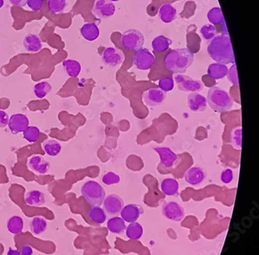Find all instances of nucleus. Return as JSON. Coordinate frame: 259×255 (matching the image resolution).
I'll use <instances>...</instances> for the list:
<instances>
[{
	"mask_svg": "<svg viewBox=\"0 0 259 255\" xmlns=\"http://www.w3.org/2000/svg\"><path fill=\"white\" fill-rule=\"evenodd\" d=\"M161 211L164 217L173 221L180 222L185 218V209L177 202L161 200Z\"/></svg>",
	"mask_w": 259,
	"mask_h": 255,
	"instance_id": "nucleus-6",
	"label": "nucleus"
},
{
	"mask_svg": "<svg viewBox=\"0 0 259 255\" xmlns=\"http://www.w3.org/2000/svg\"><path fill=\"white\" fill-rule=\"evenodd\" d=\"M174 79H175L178 89L181 91L198 93V92L203 90L204 84L202 82L193 79L188 75H182V74H175Z\"/></svg>",
	"mask_w": 259,
	"mask_h": 255,
	"instance_id": "nucleus-7",
	"label": "nucleus"
},
{
	"mask_svg": "<svg viewBox=\"0 0 259 255\" xmlns=\"http://www.w3.org/2000/svg\"><path fill=\"white\" fill-rule=\"evenodd\" d=\"M115 13V4L110 0H97L92 8V13L98 18H108Z\"/></svg>",
	"mask_w": 259,
	"mask_h": 255,
	"instance_id": "nucleus-11",
	"label": "nucleus"
},
{
	"mask_svg": "<svg viewBox=\"0 0 259 255\" xmlns=\"http://www.w3.org/2000/svg\"><path fill=\"white\" fill-rule=\"evenodd\" d=\"M104 210L109 216H117L124 207V201L116 194L109 195L103 202Z\"/></svg>",
	"mask_w": 259,
	"mask_h": 255,
	"instance_id": "nucleus-9",
	"label": "nucleus"
},
{
	"mask_svg": "<svg viewBox=\"0 0 259 255\" xmlns=\"http://www.w3.org/2000/svg\"><path fill=\"white\" fill-rule=\"evenodd\" d=\"M159 16L164 23H171L176 20L177 9L171 4H164L160 8Z\"/></svg>",
	"mask_w": 259,
	"mask_h": 255,
	"instance_id": "nucleus-24",
	"label": "nucleus"
},
{
	"mask_svg": "<svg viewBox=\"0 0 259 255\" xmlns=\"http://www.w3.org/2000/svg\"><path fill=\"white\" fill-rule=\"evenodd\" d=\"M4 5V0H0V8H2Z\"/></svg>",
	"mask_w": 259,
	"mask_h": 255,
	"instance_id": "nucleus-48",
	"label": "nucleus"
},
{
	"mask_svg": "<svg viewBox=\"0 0 259 255\" xmlns=\"http://www.w3.org/2000/svg\"><path fill=\"white\" fill-rule=\"evenodd\" d=\"M21 255H32L33 248L30 245H25V246L22 248Z\"/></svg>",
	"mask_w": 259,
	"mask_h": 255,
	"instance_id": "nucleus-45",
	"label": "nucleus"
},
{
	"mask_svg": "<svg viewBox=\"0 0 259 255\" xmlns=\"http://www.w3.org/2000/svg\"><path fill=\"white\" fill-rule=\"evenodd\" d=\"M125 54L123 51L115 48H107L102 53V60L108 66L115 68L123 64Z\"/></svg>",
	"mask_w": 259,
	"mask_h": 255,
	"instance_id": "nucleus-10",
	"label": "nucleus"
},
{
	"mask_svg": "<svg viewBox=\"0 0 259 255\" xmlns=\"http://www.w3.org/2000/svg\"><path fill=\"white\" fill-rule=\"evenodd\" d=\"M194 54L188 48L173 49L166 55L164 64L167 69L175 74H183L191 66Z\"/></svg>",
	"mask_w": 259,
	"mask_h": 255,
	"instance_id": "nucleus-2",
	"label": "nucleus"
},
{
	"mask_svg": "<svg viewBox=\"0 0 259 255\" xmlns=\"http://www.w3.org/2000/svg\"><path fill=\"white\" fill-rule=\"evenodd\" d=\"M228 70L226 64L213 63L209 65L207 73L212 79L218 80V79H222L227 76Z\"/></svg>",
	"mask_w": 259,
	"mask_h": 255,
	"instance_id": "nucleus-21",
	"label": "nucleus"
},
{
	"mask_svg": "<svg viewBox=\"0 0 259 255\" xmlns=\"http://www.w3.org/2000/svg\"><path fill=\"white\" fill-rule=\"evenodd\" d=\"M80 34L86 41H94L99 37L100 30L95 23H85L80 28Z\"/></svg>",
	"mask_w": 259,
	"mask_h": 255,
	"instance_id": "nucleus-19",
	"label": "nucleus"
},
{
	"mask_svg": "<svg viewBox=\"0 0 259 255\" xmlns=\"http://www.w3.org/2000/svg\"><path fill=\"white\" fill-rule=\"evenodd\" d=\"M145 43V38L140 31L135 29H130L123 33L122 36V44L125 49L129 51L139 50L142 49Z\"/></svg>",
	"mask_w": 259,
	"mask_h": 255,
	"instance_id": "nucleus-5",
	"label": "nucleus"
},
{
	"mask_svg": "<svg viewBox=\"0 0 259 255\" xmlns=\"http://www.w3.org/2000/svg\"><path fill=\"white\" fill-rule=\"evenodd\" d=\"M107 227L111 232L117 234H123L126 229L124 220L123 218L119 217V216H115V217L108 219Z\"/></svg>",
	"mask_w": 259,
	"mask_h": 255,
	"instance_id": "nucleus-28",
	"label": "nucleus"
},
{
	"mask_svg": "<svg viewBox=\"0 0 259 255\" xmlns=\"http://www.w3.org/2000/svg\"><path fill=\"white\" fill-rule=\"evenodd\" d=\"M47 227L48 223L46 219L41 216H35L30 223L31 231L34 235L43 234L47 230Z\"/></svg>",
	"mask_w": 259,
	"mask_h": 255,
	"instance_id": "nucleus-25",
	"label": "nucleus"
},
{
	"mask_svg": "<svg viewBox=\"0 0 259 255\" xmlns=\"http://www.w3.org/2000/svg\"><path fill=\"white\" fill-rule=\"evenodd\" d=\"M27 0H9L12 5H18V6H24L27 3Z\"/></svg>",
	"mask_w": 259,
	"mask_h": 255,
	"instance_id": "nucleus-46",
	"label": "nucleus"
},
{
	"mask_svg": "<svg viewBox=\"0 0 259 255\" xmlns=\"http://www.w3.org/2000/svg\"><path fill=\"white\" fill-rule=\"evenodd\" d=\"M232 145L236 149H240L241 147V128H237L233 131Z\"/></svg>",
	"mask_w": 259,
	"mask_h": 255,
	"instance_id": "nucleus-41",
	"label": "nucleus"
},
{
	"mask_svg": "<svg viewBox=\"0 0 259 255\" xmlns=\"http://www.w3.org/2000/svg\"><path fill=\"white\" fill-rule=\"evenodd\" d=\"M234 179V173L230 168L224 170L221 173V181L223 183L229 184L232 182Z\"/></svg>",
	"mask_w": 259,
	"mask_h": 255,
	"instance_id": "nucleus-42",
	"label": "nucleus"
},
{
	"mask_svg": "<svg viewBox=\"0 0 259 255\" xmlns=\"http://www.w3.org/2000/svg\"><path fill=\"white\" fill-rule=\"evenodd\" d=\"M161 191L166 196L173 197L178 194V189H179V183L178 180L173 178H167L164 179L160 185Z\"/></svg>",
	"mask_w": 259,
	"mask_h": 255,
	"instance_id": "nucleus-22",
	"label": "nucleus"
},
{
	"mask_svg": "<svg viewBox=\"0 0 259 255\" xmlns=\"http://www.w3.org/2000/svg\"><path fill=\"white\" fill-rule=\"evenodd\" d=\"M45 0H27V4L34 11L40 10L43 6Z\"/></svg>",
	"mask_w": 259,
	"mask_h": 255,
	"instance_id": "nucleus-43",
	"label": "nucleus"
},
{
	"mask_svg": "<svg viewBox=\"0 0 259 255\" xmlns=\"http://www.w3.org/2000/svg\"><path fill=\"white\" fill-rule=\"evenodd\" d=\"M24 49L29 52H38L42 50V43L36 34H28L24 38Z\"/></svg>",
	"mask_w": 259,
	"mask_h": 255,
	"instance_id": "nucleus-23",
	"label": "nucleus"
},
{
	"mask_svg": "<svg viewBox=\"0 0 259 255\" xmlns=\"http://www.w3.org/2000/svg\"><path fill=\"white\" fill-rule=\"evenodd\" d=\"M28 168L36 173L44 175L46 174L50 168V163L40 155H33L27 161Z\"/></svg>",
	"mask_w": 259,
	"mask_h": 255,
	"instance_id": "nucleus-17",
	"label": "nucleus"
},
{
	"mask_svg": "<svg viewBox=\"0 0 259 255\" xmlns=\"http://www.w3.org/2000/svg\"><path fill=\"white\" fill-rule=\"evenodd\" d=\"M171 45H172V41L170 38L160 35L153 39L152 42V48L155 51L163 53L168 50Z\"/></svg>",
	"mask_w": 259,
	"mask_h": 255,
	"instance_id": "nucleus-27",
	"label": "nucleus"
},
{
	"mask_svg": "<svg viewBox=\"0 0 259 255\" xmlns=\"http://www.w3.org/2000/svg\"><path fill=\"white\" fill-rule=\"evenodd\" d=\"M25 202L27 205L31 206H42L46 203L45 196L42 192L31 190L26 193Z\"/></svg>",
	"mask_w": 259,
	"mask_h": 255,
	"instance_id": "nucleus-20",
	"label": "nucleus"
},
{
	"mask_svg": "<svg viewBox=\"0 0 259 255\" xmlns=\"http://www.w3.org/2000/svg\"><path fill=\"white\" fill-rule=\"evenodd\" d=\"M7 255H21L20 252L17 250H13L12 248H9V251H8Z\"/></svg>",
	"mask_w": 259,
	"mask_h": 255,
	"instance_id": "nucleus-47",
	"label": "nucleus"
},
{
	"mask_svg": "<svg viewBox=\"0 0 259 255\" xmlns=\"http://www.w3.org/2000/svg\"><path fill=\"white\" fill-rule=\"evenodd\" d=\"M66 0H48V6L49 10L53 13H63L66 7Z\"/></svg>",
	"mask_w": 259,
	"mask_h": 255,
	"instance_id": "nucleus-35",
	"label": "nucleus"
},
{
	"mask_svg": "<svg viewBox=\"0 0 259 255\" xmlns=\"http://www.w3.org/2000/svg\"><path fill=\"white\" fill-rule=\"evenodd\" d=\"M42 148L47 154L52 157L58 155L62 150L61 144L54 139H49L44 141L42 143Z\"/></svg>",
	"mask_w": 259,
	"mask_h": 255,
	"instance_id": "nucleus-29",
	"label": "nucleus"
},
{
	"mask_svg": "<svg viewBox=\"0 0 259 255\" xmlns=\"http://www.w3.org/2000/svg\"><path fill=\"white\" fill-rule=\"evenodd\" d=\"M158 86L160 90L167 93V92L171 91L174 89L175 82L171 77H164L159 80Z\"/></svg>",
	"mask_w": 259,
	"mask_h": 255,
	"instance_id": "nucleus-38",
	"label": "nucleus"
},
{
	"mask_svg": "<svg viewBox=\"0 0 259 255\" xmlns=\"http://www.w3.org/2000/svg\"><path fill=\"white\" fill-rule=\"evenodd\" d=\"M207 17L212 25H218V24H221L225 22L223 12L220 7H213L208 12Z\"/></svg>",
	"mask_w": 259,
	"mask_h": 255,
	"instance_id": "nucleus-33",
	"label": "nucleus"
},
{
	"mask_svg": "<svg viewBox=\"0 0 259 255\" xmlns=\"http://www.w3.org/2000/svg\"><path fill=\"white\" fill-rule=\"evenodd\" d=\"M207 100L198 93H192L188 98V105L194 112H203L207 108Z\"/></svg>",
	"mask_w": 259,
	"mask_h": 255,
	"instance_id": "nucleus-18",
	"label": "nucleus"
},
{
	"mask_svg": "<svg viewBox=\"0 0 259 255\" xmlns=\"http://www.w3.org/2000/svg\"><path fill=\"white\" fill-rule=\"evenodd\" d=\"M23 133H24V139L30 143H35L39 139L40 134H41L39 129L34 126L27 127Z\"/></svg>",
	"mask_w": 259,
	"mask_h": 255,
	"instance_id": "nucleus-36",
	"label": "nucleus"
},
{
	"mask_svg": "<svg viewBox=\"0 0 259 255\" xmlns=\"http://www.w3.org/2000/svg\"><path fill=\"white\" fill-rule=\"evenodd\" d=\"M227 78L233 85L238 86L239 85V80H238V71H237V66L236 64H233V66L228 70V73H227Z\"/></svg>",
	"mask_w": 259,
	"mask_h": 255,
	"instance_id": "nucleus-40",
	"label": "nucleus"
},
{
	"mask_svg": "<svg viewBox=\"0 0 259 255\" xmlns=\"http://www.w3.org/2000/svg\"><path fill=\"white\" fill-rule=\"evenodd\" d=\"M207 103H209L215 112H225L231 110L234 100L227 91L217 86H213L208 91Z\"/></svg>",
	"mask_w": 259,
	"mask_h": 255,
	"instance_id": "nucleus-3",
	"label": "nucleus"
},
{
	"mask_svg": "<svg viewBox=\"0 0 259 255\" xmlns=\"http://www.w3.org/2000/svg\"><path fill=\"white\" fill-rule=\"evenodd\" d=\"M126 235L131 240H139L143 234V229L140 223H131L126 227Z\"/></svg>",
	"mask_w": 259,
	"mask_h": 255,
	"instance_id": "nucleus-31",
	"label": "nucleus"
},
{
	"mask_svg": "<svg viewBox=\"0 0 259 255\" xmlns=\"http://www.w3.org/2000/svg\"><path fill=\"white\" fill-rule=\"evenodd\" d=\"M52 91V86L48 82L37 83L34 87V93L38 98H45Z\"/></svg>",
	"mask_w": 259,
	"mask_h": 255,
	"instance_id": "nucleus-34",
	"label": "nucleus"
},
{
	"mask_svg": "<svg viewBox=\"0 0 259 255\" xmlns=\"http://www.w3.org/2000/svg\"><path fill=\"white\" fill-rule=\"evenodd\" d=\"M167 93L160 89H149L142 93L144 103L149 106H157L164 103Z\"/></svg>",
	"mask_w": 259,
	"mask_h": 255,
	"instance_id": "nucleus-12",
	"label": "nucleus"
},
{
	"mask_svg": "<svg viewBox=\"0 0 259 255\" xmlns=\"http://www.w3.org/2000/svg\"><path fill=\"white\" fill-rule=\"evenodd\" d=\"M29 119L27 116L21 113H16L9 118L8 127L12 134H17L24 132L29 127Z\"/></svg>",
	"mask_w": 259,
	"mask_h": 255,
	"instance_id": "nucleus-14",
	"label": "nucleus"
},
{
	"mask_svg": "<svg viewBox=\"0 0 259 255\" xmlns=\"http://www.w3.org/2000/svg\"><path fill=\"white\" fill-rule=\"evenodd\" d=\"M156 61V57L147 49H140L135 51L133 64L137 69L146 71L151 68Z\"/></svg>",
	"mask_w": 259,
	"mask_h": 255,
	"instance_id": "nucleus-8",
	"label": "nucleus"
},
{
	"mask_svg": "<svg viewBox=\"0 0 259 255\" xmlns=\"http://www.w3.org/2000/svg\"><path fill=\"white\" fill-rule=\"evenodd\" d=\"M81 194L86 203L92 207L100 206L106 197L105 189L95 181L85 182L81 188Z\"/></svg>",
	"mask_w": 259,
	"mask_h": 255,
	"instance_id": "nucleus-4",
	"label": "nucleus"
},
{
	"mask_svg": "<svg viewBox=\"0 0 259 255\" xmlns=\"http://www.w3.org/2000/svg\"><path fill=\"white\" fill-rule=\"evenodd\" d=\"M88 215L89 217L97 224H102L106 221V213L100 206L92 207V209L89 211Z\"/></svg>",
	"mask_w": 259,
	"mask_h": 255,
	"instance_id": "nucleus-32",
	"label": "nucleus"
},
{
	"mask_svg": "<svg viewBox=\"0 0 259 255\" xmlns=\"http://www.w3.org/2000/svg\"><path fill=\"white\" fill-rule=\"evenodd\" d=\"M200 33L204 39L206 41H211L216 37L217 30H216V27L212 24H205L200 29Z\"/></svg>",
	"mask_w": 259,
	"mask_h": 255,
	"instance_id": "nucleus-37",
	"label": "nucleus"
},
{
	"mask_svg": "<svg viewBox=\"0 0 259 255\" xmlns=\"http://www.w3.org/2000/svg\"><path fill=\"white\" fill-rule=\"evenodd\" d=\"M208 54L216 63L223 64H235L232 43L228 34H223L211 40L207 48Z\"/></svg>",
	"mask_w": 259,
	"mask_h": 255,
	"instance_id": "nucleus-1",
	"label": "nucleus"
},
{
	"mask_svg": "<svg viewBox=\"0 0 259 255\" xmlns=\"http://www.w3.org/2000/svg\"><path fill=\"white\" fill-rule=\"evenodd\" d=\"M142 213H143V209L141 205H136V204H129L123 207L120 214L124 221L131 223L136 221Z\"/></svg>",
	"mask_w": 259,
	"mask_h": 255,
	"instance_id": "nucleus-16",
	"label": "nucleus"
},
{
	"mask_svg": "<svg viewBox=\"0 0 259 255\" xmlns=\"http://www.w3.org/2000/svg\"><path fill=\"white\" fill-rule=\"evenodd\" d=\"M111 2H118V1H119V0H110Z\"/></svg>",
	"mask_w": 259,
	"mask_h": 255,
	"instance_id": "nucleus-49",
	"label": "nucleus"
},
{
	"mask_svg": "<svg viewBox=\"0 0 259 255\" xmlns=\"http://www.w3.org/2000/svg\"><path fill=\"white\" fill-rule=\"evenodd\" d=\"M207 174L205 171L199 167H193L186 171L185 174V179L186 182L193 186H199L200 184L205 181Z\"/></svg>",
	"mask_w": 259,
	"mask_h": 255,
	"instance_id": "nucleus-15",
	"label": "nucleus"
},
{
	"mask_svg": "<svg viewBox=\"0 0 259 255\" xmlns=\"http://www.w3.org/2000/svg\"><path fill=\"white\" fill-rule=\"evenodd\" d=\"M7 228L9 232L12 234H20L24 229V220L20 216H12L8 219Z\"/></svg>",
	"mask_w": 259,
	"mask_h": 255,
	"instance_id": "nucleus-30",
	"label": "nucleus"
},
{
	"mask_svg": "<svg viewBox=\"0 0 259 255\" xmlns=\"http://www.w3.org/2000/svg\"><path fill=\"white\" fill-rule=\"evenodd\" d=\"M63 66L67 75L72 78H76L81 72V65L76 60L67 59L63 61Z\"/></svg>",
	"mask_w": 259,
	"mask_h": 255,
	"instance_id": "nucleus-26",
	"label": "nucleus"
},
{
	"mask_svg": "<svg viewBox=\"0 0 259 255\" xmlns=\"http://www.w3.org/2000/svg\"><path fill=\"white\" fill-rule=\"evenodd\" d=\"M102 182L107 186H112L120 182V177L112 171H109L103 176Z\"/></svg>",
	"mask_w": 259,
	"mask_h": 255,
	"instance_id": "nucleus-39",
	"label": "nucleus"
},
{
	"mask_svg": "<svg viewBox=\"0 0 259 255\" xmlns=\"http://www.w3.org/2000/svg\"><path fill=\"white\" fill-rule=\"evenodd\" d=\"M153 150L158 153L160 157V163L167 168H172L176 165L178 161V156L175 152L167 147H157Z\"/></svg>",
	"mask_w": 259,
	"mask_h": 255,
	"instance_id": "nucleus-13",
	"label": "nucleus"
},
{
	"mask_svg": "<svg viewBox=\"0 0 259 255\" xmlns=\"http://www.w3.org/2000/svg\"><path fill=\"white\" fill-rule=\"evenodd\" d=\"M9 116L4 110H0V127H5L9 123Z\"/></svg>",
	"mask_w": 259,
	"mask_h": 255,
	"instance_id": "nucleus-44",
	"label": "nucleus"
}]
</instances>
